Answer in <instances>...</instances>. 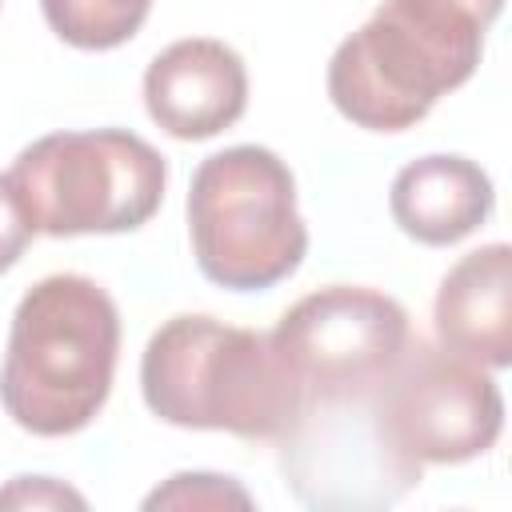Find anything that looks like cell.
Segmentation results:
<instances>
[{
  "mask_svg": "<svg viewBox=\"0 0 512 512\" xmlns=\"http://www.w3.org/2000/svg\"><path fill=\"white\" fill-rule=\"evenodd\" d=\"M196 268L228 292H264L308 256L292 168L264 144H232L200 160L188 184Z\"/></svg>",
  "mask_w": 512,
  "mask_h": 512,
  "instance_id": "277c9868",
  "label": "cell"
},
{
  "mask_svg": "<svg viewBox=\"0 0 512 512\" xmlns=\"http://www.w3.org/2000/svg\"><path fill=\"white\" fill-rule=\"evenodd\" d=\"M144 508H252V496L220 472H176L144 496Z\"/></svg>",
  "mask_w": 512,
  "mask_h": 512,
  "instance_id": "7c38bea8",
  "label": "cell"
},
{
  "mask_svg": "<svg viewBox=\"0 0 512 512\" xmlns=\"http://www.w3.org/2000/svg\"><path fill=\"white\" fill-rule=\"evenodd\" d=\"M32 236H36V224H32V216H28L12 176L0 172V272H8L24 256Z\"/></svg>",
  "mask_w": 512,
  "mask_h": 512,
  "instance_id": "5bb4252c",
  "label": "cell"
},
{
  "mask_svg": "<svg viewBox=\"0 0 512 512\" xmlns=\"http://www.w3.org/2000/svg\"><path fill=\"white\" fill-rule=\"evenodd\" d=\"M8 176L36 232L112 236L136 232L160 212L168 160L128 128H84L32 140Z\"/></svg>",
  "mask_w": 512,
  "mask_h": 512,
  "instance_id": "5b68a950",
  "label": "cell"
},
{
  "mask_svg": "<svg viewBox=\"0 0 512 512\" xmlns=\"http://www.w3.org/2000/svg\"><path fill=\"white\" fill-rule=\"evenodd\" d=\"M40 12L64 44L80 52H108L144 28L152 0H40Z\"/></svg>",
  "mask_w": 512,
  "mask_h": 512,
  "instance_id": "8fae6325",
  "label": "cell"
},
{
  "mask_svg": "<svg viewBox=\"0 0 512 512\" xmlns=\"http://www.w3.org/2000/svg\"><path fill=\"white\" fill-rule=\"evenodd\" d=\"M144 108L176 140H208L248 108V68L216 36H184L144 68Z\"/></svg>",
  "mask_w": 512,
  "mask_h": 512,
  "instance_id": "ba28073f",
  "label": "cell"
},
{
  "mask_svg": "<svg viewBox=\"0 0 512 512\" xmlns=\"http://www.w3.org/2000/svg\"><path fill=\"white\" fill-rule=\"evenodd\" d=\"M496 208L492 176L456 152H432L404 164L388 188V212L404 236L448 248L472 236Z\"/></svg>",
  "mask_w": 512,
  "mask_h": 512,
  "instance_id": "30bf717a",
  "label": "cell"
},
{
  "mask_svg": "<svg viewBox=\"0 0 512 512\" xmlns=\"http://www.w3.org/2000/svg\"><path fill=\"white\" fill-rule=\"evenodd\" d=\"M140 396L172 428L228 432L240 440H284L308 412L268 332L204 312H180L148 336Z\"/></svg>",
  "mask_w": 512,
  "mask_h": 512,
  "instance_id": "7a4b0ae2",
  "label": "cell"
},
{
  "mask_svg": "<svg viewBox=\"0 0 512 512\" xmlns=\"http://www.w3.org/2000/svg\"><path fill=\"white\" fill-rule=\"evenodd\" d=\"M268 336L312 408L368 400L412 344V320L380 288L328 284L300 296Z\"/></svg>",
  "mask_w": 512,
  "mask_h": 512,
  "instance_id": "52a82bcc",
  "label": "cell"
},
{
  "mask_svg": "<svg viewBox=\"0 0 512 512\" xmlns=\"http://www.w3.org/2000/svg\"><path fill=\"white\" fill-rule=\"evenodd\" d=\"M436 340L484 368L512 364V248L504 240L460 256L432 300Z\"/></svg>",
  "mask_w": 512,
  "mask_h": 512,
  "instance_id": "9c48e42d",
  "label": "cell"
},
{
  "mask_svg": "<svg viewBox=\"0 0 512 512\" xmlns=\"http://www.w3.org/2000/svg\"><path fill=\"white\" fill-rule=\"evenodd\" d=\"M0 508H20V512H48V508H88V500L68 488L56 476H12L0 488Z\"/></svg>",
  "mask_w": 512,
  "mask_h": 512,
  "instance_id": "4fadbf2b",
  "label": "cell"
},
{
  "mask_svg": "<svg viewBox=\"0 0 512 512\" xmlns=\"http://www.w3.org/2000/svg\"><path fill=\"white\" fill-rule=\"evenodd\" d=\"M504 0H380L328 60L332 108L368 132L420 124L468 84Z\"/></svg>",
  "mask_w": 512,
  "mask_h": 512,
  "instance_id": "6da1fadb",
  "label": "cell"
},
{
  "mask_svg": "<svg viewBox=\"0 0 512 512\" xmlns=\"http://www.w3.org/2000/svg\"><path fill=\"white\" fill-rule=\"evenodd\" d=\"M372 420L388 456L420 480L428 464L484 456L504 432V396L484 364L412 336L372 396Z\"/></svg>",
  "mask_w": 512,
  "mask_h": 512,
  "instance_id": "8992f818",
  "label": "cell"
},
{
  "mask_svg": "<svg viewBox=\"0 0 512 512\" xmlns=\"http://www.w3.org/2000/svg\"><path fill=\"white\" fill-rule=\"evenodd\" d=\"M120 360V308L80 272L36 280L8 328L0 404L32 436H72L108 404Z\"/></svg>",
  "mask_w": 512,
  "mask_h": 512,
  "instance_id": "3957f363",
  "label": "cell"
}]
</instances>
